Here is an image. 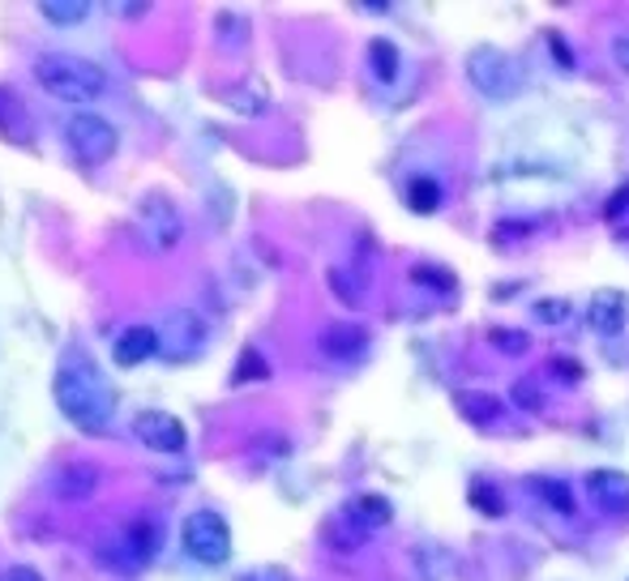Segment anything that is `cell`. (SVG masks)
Instances as JSON below:
<instances>
[{
    "instance_id": "cell-1",
    "label": "cell",
    "mask_w": 629,
    "mask_h": 581,
    "mask_svg": "<svg viewBox=\"0 0 629 581\" xmlns=\"http://www.w3.org/2000/svg\"><path fill=\"white\" fill-rule=\"evenodd\" d=\"M52 398L60 406V415L78 432H108L112 415H117V393L103 381V372L95 364H86L81 355H69L60 368H56V381H52Z\"/></svg>"
},
{
    "instance_id": "cell-27",
    "label": "cell",
    "mask_w": 629,
    "mask_h": 581,
    "mask_svg": "<svg viewBox=\"0 0 629 581\" xmlns=\"http://www.w3.org/2000/svg\"><path fill=\"white\" fill-rule=\"evenodd\" d=\"M493 343H501V347H514V350L527 347V338H522V334H501V329L493 334Z\"/></svg>"
},
{
    "instance_id": "cell-28",
    "label": "cell",
    "mask_w": 629,
    "mask_h": 581,
    "mask_svg": "<svg viewBox=\"0 0 629 581\" xmlns=\"http://www.w3.org/2000/svg\"><path fill=\"white\" fill-rule=\"evenodd\" d=\"M613 56H617L621 69H629V35H621V40L613 43Z\"/></svg>"
},
{
    "instance_id": "cell-2",
    "label": "cell",
    "mask_w": 629,
    "mask_h": 581,
    "mask_svg": "<svg viewBox=\"0 0 629 581\" xmlns=\"http://www.w3.org/2000/svg\"><path fill=\"white\" fill-rule=\"evenodd\" d=\"M35 81L52 99L60 103H95L103 90H108V78L95 60H81L74 52H43L35 60Z\"/></svg>"
},
{
    "instance_id": "cell-23",
    "label": "cell",
    "mask_w": 629,
    "mask_h": 581,
    "mask_svg": "<svg viewBox=\"0 0 629 581\" xmlns=\"http://www.w3.org/2000/svg\"><path fill=\"white\" fill-rule=\"evenodd\" d=\"M536 316L549 321V325H561V321L570 316V300H540V304H536Z\"/></svg>"
},
{
    "instance_id": "cell-18",
    "label": "cell",
    "mask_w": 629,
    "mask_h": 581,
    "mask_svg": "<svg viewBox=\"0 0 629 581\" xmlns=\"http://www.w3.org/2000/svg\"><path fill=\"white\" fill-rule=\"evenodd\" d=\"M407 205H411L416 214H433L437 205H441V189H437L433 176H416V180H411V189H407Z\"/></svg>"
},
{
    "instance_id": "cell-4",
    "label": "cell",
    "mask_w": 629,
    "mask_h": 581,
    "mask_svg": "<svg viewBox=\"0 0 629 581\" xmlns=\"http://www.w3.org/2000/svg\"><path fill=\"white\" fill-rule=\"evenodd\" d=\"M158 543H163V530H158L155 517H133V522H124L117 535L103 543L99 560L108 569H117V573H137V569H146L155 560Z\"/></svg>"
},
{
    "instance_id": "cell-29",
    "label": "cell",
    "mask_w": 629,
    "mask_h": 581,
    "mask_svg": "<svg viewBox=\"0 0 629 581\" xmlns=\"http://www.w3.org/2000/svg\"><path fill=\"white\" fill-rule=\"evenodd\" d=\"M112 9H117L120 18H129V13H133V18H142V13L151 9V4H112Z\"/></svg>"
},
{
    "instance_id": "cell-17",
    "label": "cell",
    "mask_w": 629,
    "mask_h": 581,
    "mask_svg": "<svg viewBox=\"0 0 629 581\" xmlns=\"http://www.w3.org/2000/svg\"><path fill=\"white\" fill-rule=\"evenodd\" d=\"M347 513H352L364 530H377V526L390 522V501H382V496H355V501L347 504Z\"/></svg>"
},
{
    "instance_id": "cell-22",
    "label": "cell",
    "mask_w": 629,
    "mask_h": 581,
    "mask_svg": "<svg viewBox=\"0 0 629 581\" xmlns=\"http://www.w3.org/2000/svg\"><path fill=\"white\" fill-rule=\"evenodd\" d=\"M249 377H262V381H266V377H271V368H266V364H262V359H257V350H253V347L244 350V359H240L236 386H244V381H249Z\"/></svg>"
},
{
    "instance_id": "cell-13",
    "label": "cell",
    "mask_w": 629,
    "mask_h": 581,
    "mask_svg": "<svg viewBox=\"0 0 629 581\" xmlns=\"http://www.w3.org/2000/svg\"><path fill=\"white\" fill-rule=\"evenodd\" d=\"M587 492L604 513H629V474L621 470H591Z\"/></svg>"
},
{
    "instance_id": "cell-11",
    "label": "cell",
    "mask_w": 629,
    "mask_h": 581,
    "mask_svg": "<svg viewBox=\"0 0 629 581\" xmlns=\"http://www.w3.org/2000/svg\"><path fill=\"white\" fill-rule=\"evenodd\" d=\"M0 137L9 146H31L35 142V120L9 86H0Z\"/></svg>"
},
{
    "instance_id": "cell-9",
    "label": "cell",
    "mask_w": 629,
    "mask_h": 581,
    "mask_svg": "<svg viewBox=\"0 0 629 581\" xmlns=\"http://www.w3.org/2000/svg\"><path fill=\"white\" fill-rule=\"evenodd\" d=\"M133 436H137L146 449H155V454H180V449L189 445L185 424H180L176 415H167V411H142V415L133 420Z\"/></svg>"
},
{
    "instance_id": "cell-3",
    "label": "cell",
    "mask_w": 629,
    "mask_h": 581,
    "mask_svg": "<svg viewBox=\"0 0 629 581\" xmlns=\"http://www.w3.org/2000/svg\"><path fill=\"white\" fill-rule=\"evenodd\" d=\"M180 235H185L180 205L167 193H158V189L142 197V205L133 214V239H137V248L146 257H163V253H172L180 244Z\"/></svg>"
},
{
    "instance_id": "cell-16",
    "label": "cell",
    "mask_w": 629,
    "mask_h": 581,
    "mask_svg": "<svg viewBox=\"0 0 629 581\" xmlns=\"http://www.w3.org/2000/svg\"><path fill=\"white\" fill-rule=\"evenodd\" d=\"M90 0H40V13L43 22H52V26H78L90 18Z\"/></svg>"
},
{
    "instance_id": "cell-7",
    "label": "cell",
    "mask_w": 629,
    "mask_h": 581,
    "mask_svg": "<svg viewBox=\"0 0 629 581\" xmlns=\"http://www.w3.org/2000/svg\"><path fill=\"white\" fill-rule=\"evenodd\" d=\"M467 78L488 99H514L518 86H522V74L514 65V56H506L501 47H475L467 56Z\"/></svg>"
},
{
    "instance_id": "cell-12",
    "label": "cell",
    "mask_w": 629,
    "mask_h": 581,
    "mask_svg": "<svg viewBox=\"0 0 629 581\" xmlns=\"http://www.w3.org/2000/svg\"><path fill=\"white\" fill-rule=\"evenodd\" d=\"M321 350H325V359L347 364V359H360L368 350V334L355 321H334L330 329H321Z\"/></svg>"
},
{
    "instance_id": "cell-10",
    "label": "cell",
    "mask_w": 629,
    "mask_h": 581,
    "mask_svg": "<svg viewBox=\"0 0 629 581\" xmlns=\"http://www.w3.org/2000/svg\"><path fill=\"white\" fill-rule=\"evenodd\" d=\"M587 325L599 338H617L629 325V291L617 287H599L587 304Z\"/></svg>"
},
{
    "instance_id": "cell-6",
    "label": "cell",
    "mask_w": 629,
    "mask_h": 581,
    "mask_svg": "<svg viewBox=\"0 0 629 581\" xmlns=\"http://www.w3.org/2000/svg\"><path fill=\"white\" fill-rule=\"evenodd\" d=\"M65 142L78 158L81 167H99L120 150V133L117 124L99 112H74L65 124Z\"/></svg>"
},
{
    "instance_id": "cell-25",
    "label": "cell",
    "mask_w": 629,
    "mask_h": 581,
    "mask_svg": "<svg viewBox=\"0 0 629 581\" xmlns=\"http://www.w3.org/2000/svg\"><path fill=\"white\" fill-rule=\"evenodd\" d=\"M472 504H475V509H488V513H501V509H506V504H501V496H497V492H488V496H484V483H475Z\"/></svg>"
},
{
    "instance_id": "cell-8",
    "label": "cell",
    "mask_w": 629,
    "mask_h": 581,
    "mask_svg": "<svg viewBox=\"0 0 629 581\" xmlns=\"http://www.w3.org/2000/svg\"><path fill=\"white\" fill-rule=\"evenodd\" d=\"M201 343H206V325H201L197 312H172L158 329V355L180 359V364L201 355Z\"/></svg>"
},
{
    "instance_id": "cell-14",
    "label": "cell",
    "mask_w": 629,
    "mask_h": 581,
    "mask_svg": "<svg viewBox=\"0 0 629 581\" xmlns=\"http://www.w3.org/2000/svg\"><path fill=\"white\" fill-rule=\"evenodd\" d=\"M99 466L90 462H69L56 470V479H52V492L60 496V501H86V496H95L99 492Z\"/></svg>"
},
{
    "instance_id": "cell-21",
    "label": "cell",
    "mask_w": 629,
    "mask_h": 581,
    "mask_svg": "<svg viewBox=\"0 0 629 581\" xmlns=\"http://www.w3.org/2000/svg\"><path fill=\"white\" fill-rule=\"evenodd\" d=\"M536 492L552 504V509H561V513H574V496L565 492V483H552V479H536Z\"/></svg>"
},
{
    "instance_id": "cell-26",
    "label": "cell",
    "mask_w": 629,
    "mask_h": 581,
    "mask_svg": "<svg viewBox=\"0 0 629 581\" xmlns=\"http://www.w3.org/2000/svg\"><path fill=\"white\" fill-rule=\"evenodd\" d=\"M0 581H43L31 565H9L4 573H0Z\"/></svg>"
},
{
    "instance_id": "cell-5",
    "label": "cell",
    "mask_w": 629,
    "mask_h": 581,
    "mask_svg": "<svg viewBox=\"0 0 629 581\" xmlns=\"http://www.w3.org/2000/svg\"><path fill=\"white\" fill-rule=\"evenodd\" d=\"M180 543H185V556L197 560V565H206V569L228 565V556H232V530H228V522L214 509L189 513V522L180 530Z\"/></svg>"
},
{
    "instance_id": "cell-15",
    "label": "cell",
    "mask_w": 629,
    "mask_h": 581,
    "mask_svg": "<svg viewBox=\"0 0 629 581\" xmlns=\"http://www.w3.org/2000/svg\"><path fill=\"white\" fill-rule=\"evenodd\" d=\"M155 355H158V329H151V325H129L117 338V347H112V359H117L120 368H137V364H146Z\"/></svg>"
},
{
    "instance_id": "cell-24",
    "label": "cell",
    "mask_w": 629,
    "mask_h": 581,
    "mask_svg": "<svg viewBox=\"0 0 629 581\" xmlns=\"http://www.w3.org/2000/svg\"><path fill=\"white\" fill-rule=\"evenodd\" d=\"M240 581H291V573L278 569V565H262V569H249Z\"/></svg>"
},
{
    "instance_id": "cell-19",
    "label": "cell",
    "mask_w": 629,
    "mask_h": 581,
    "mask_svg": "<svg viewBox=\"0 0 629 581\" xmlns=\"http://www.w3.org/2000/svg\"><path fill=\"white\" fill-rule=\"evenodd\" d=\"M368 65H373L377 81H394V74H398V47L390 40H373L368 43Z\"/></svg>"
},
{
    "instance_id": "cell-30",
    "label": "cell",
    "mask_w": 629,
    "mask_h": 581,
    "mask_svg": "<svg viewBox=\"0 0 629 581\" xmlns=\"http://www.w3.org/2000/svg\"><path fill=\"white\" fill-rule=\"evenodd\" d=\"M552 56H561V65H570V52L561 47V40H552Z\"/></svg>"
},
{
    "instance_id": "cell-20",
    "label": "cell",
    "mask_w": 629,
    "mask_h": 581,
    "mask_svg": "<svg viewBox=\"0 0 629 581\" xmlns=\"http://www.w3.org/2000/svg\"><path fill=\"white\" fill-rule=\"evenodd\" d=\"M459 406L467 411V420H475V424H488V420L501 415V402L493 393H459Z\"/></svg>"
}]
</instances>
